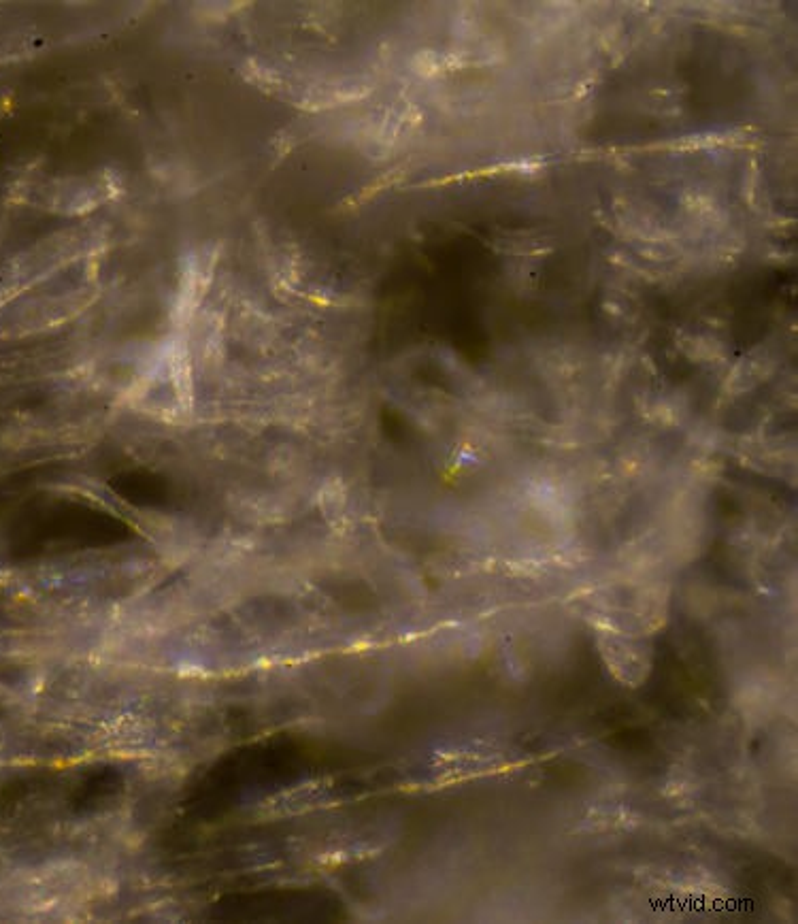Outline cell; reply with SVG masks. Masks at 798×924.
I'll list each match as a JSON object with an SVG mask.
<instances>
[{
  "mask_svg": "<svg viewBox=\"0 0 798 924\" xmlns=\"http://www.w3.org/2000/svg\"><path fill=\"white\" fill-rule=\"evenodd\" d=\"M601 650L607 658L609 667L615 671L620 680L626 684H637L645 678L647 669H650V663H647V656L641 646H637L635 641H628L622 635L615 633H603L601 635Z\"/></svg>",
  "mask_w": 798,
  "mask_h": 924,
  "instance_id": "cell-1",
  "label": "cell"
}]
</instances>
